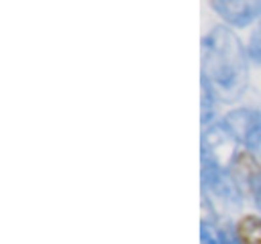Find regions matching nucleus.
I'll return each instance as SVG.
<instances>
[{
    "label": "nucleus",
    "mask_w": 261,
    "mask_h": 244,
    "mask_svg": "<svg viewBox=\"0 0 261 244\" xmlns=\"http://www.w3.org/2000/svg\"><path fill=\"white\" fill-rule=\"evenodd\" d=\"M237 244H261V216L247 214L234 226Z\"/></svg>",
    "instance_id": "f257e3e1"
}]
</instances>
